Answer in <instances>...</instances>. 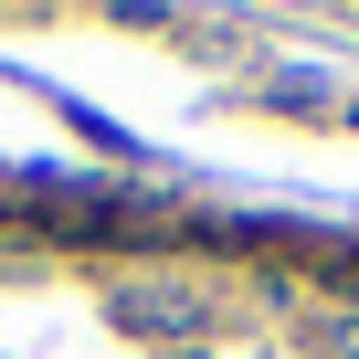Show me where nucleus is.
Listing matches in <instances>:
<instances>
[{
    "label": "nucleus",
    "mask_w": 359,
    "mask_h": 359,
    "mask_svg": "<svg viewBox=\"0 0 359 359\" xmlns=\"http://www.w3.org/2000/svg\"><path fill=\"white\" fill-rule=\"evenodd\" d=\"M327 359H359V327H327Z\"/></svg>",
    "instance_id": "obj_1"
}]
</instances>
